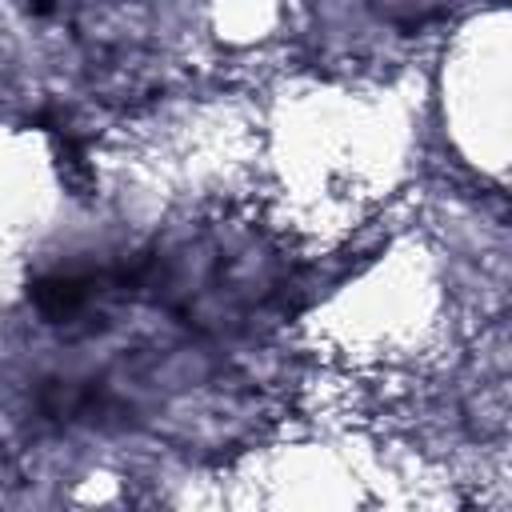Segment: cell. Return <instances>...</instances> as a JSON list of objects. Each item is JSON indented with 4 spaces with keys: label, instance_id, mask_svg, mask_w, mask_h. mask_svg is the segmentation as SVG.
Here are the masks:
<instances>
[{
    "label": "cell",
    "instance_id": "cell-1",
    "mask_svg": "<svg viewBox=\"0 0 512 512\" xmlns=\"http://www.w3.org/2000/svg\"><path fill=\"white\" fill-rule=\"evenodd\" d=\"M88 280L84 276H44L32 284V304L52 316V320H64L72 312H80L88 304Z\"/></svg>",
    "mask_w": 512,
    "mask_h": 512
}]
</instances>
